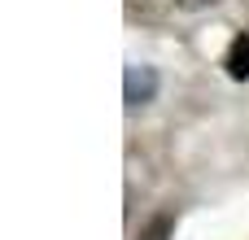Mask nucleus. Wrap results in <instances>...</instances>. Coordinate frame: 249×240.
Listing matches in <instances>:
<instances>
[{"mask_svg":"<svg viewBox=\"0 0 249 240\" xmlns=\"http://www.w3.org/2000/svg\"><path fill=\"white\" fill-rule=\"evenodd\" d=\"M223 70L232 79H249V31H241L232 44H228V57H223Z\"/></svg>","mask_w":249,"mask_h":240,"instance_id":"obj_2","label":"nucleus"},{"mask_svg":"<svg viewBox=\"0 0 249 240\" xmlns=\"http://www.w3.org/2000/svg\"><path fill=\"white\" fill-rule=\"evenodd\" d=\"M166 232H171V219H158V223H153V227H149V232H144L140 240H162Z\"/></svg>","mask_w":249,"mask_h":240,"instance_id":"obj_3","label":"nucleus"},{"mask_svg":"<svg viewBox=\"0 0 249 240\" xmlns=\"http://www.w3.org/2000/svg\"><path fill=\"white\" fill-rule=\"evenodd\" d=\"M179 9H206V4H219V0H175Z\"/></svg>","mask_w":249,"mask_h":240,"instance_id":"obj_4","label":"nucleus"},{"mask_svg":"<svg viewBox=\"0 0 249 240\" xmlns=\"http://www.w3.org/2000/svg\"><path fill=\"white\" fill-rule=\"evenodd\" d=\"M123 87H127V105H131V109H136V105H149V101L158 96V70H153V66H127Z\"/></svg>","mask_w":249,"mask_h":240,"instance_id":"obj_1","label":"nucleus"}]
</instances>
